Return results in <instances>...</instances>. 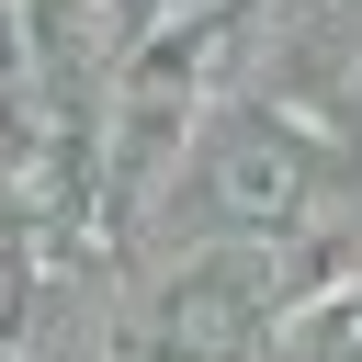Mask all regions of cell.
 I'll list each match as a JSON object with an SVG mask.
<instances>
[{
    "label": "cell",
    "mask_w": 362,
    "mask_h": 362,
    "mask_svg": "<svg viewBox=\"0 0 362 362\" xmlns=\"http://www.w3.org/2000/svg\"><path fill=\"white\" fill-rule=\"evenodd\" d=\"M272 305H283V260H260V249L204 260L192 283H170V294L124 328V362H238Z\"/></svg>",
    "instance_id": "6da1fadb"
},
{
    "label": "cell",
    "mask_w": 362,
    "mask_h": 362,
    "mask_svg": "<svg viewBox=\"0 0 362 362\" xmlns=\"http://www.w3.org/2000/svg\"><path fill=\"white\" fill-rule=\"evenodd\" d=\"M0 317H11V272H0Z\"/></svg>",
    "instance_id": "277c9868"
},
{
    "label": "cell",
    "mask_w": 362,
    "mask_h": 362,
    "mask_svg": "<svg viewBox=\"0 0 362 362\" xmlns=\"http://www.w3.org/2000/svg\"><path fill=\"white\" fill-rule=\"evenodd\" d=\"M215 192H226V215H294V147L283 136H238L215 158Z\"/></svg>",
    "instance_id": "7a4b0ae2"
},
{
    "label": "cell",
    "mask_w": 362,
    "mask_h": 362,
    "mask_svg": "<svg viewBox=\"0 0 362 362\" xmlns=\"http://www.w3.org/2000/svg\"><path fill=\"white\" fill-rule=\"evenodd\" d=\"M305 362H362V305H328L317 317V351Z\"/></svg>",
    "instance_id": "3957f363"
}]
</instances>
